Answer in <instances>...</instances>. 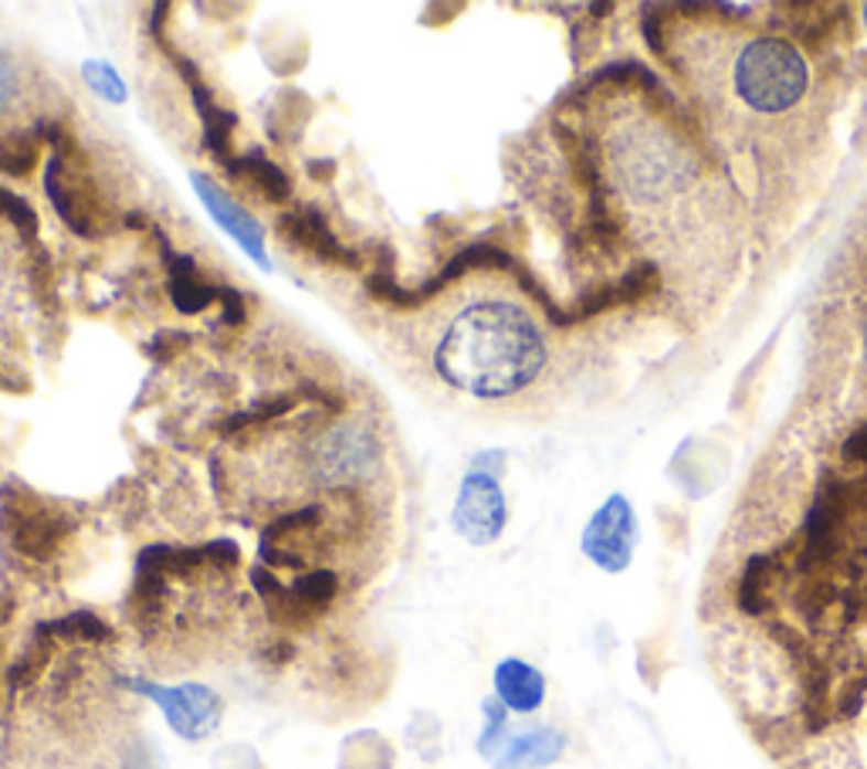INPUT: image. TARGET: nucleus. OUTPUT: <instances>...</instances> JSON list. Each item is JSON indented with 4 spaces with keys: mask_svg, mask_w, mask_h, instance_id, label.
Segmentation results:
<instances>
[{
    "mask_svg": "<svg viewBox=\"0 0 867 769\" xmlns=\"http://www.w3.org/2000/svg\"><path fill=\"white\" fill-rule=\"evenodd\" d=\"M191 180H194V191H197V197L204 201V207H207V214L220 224V228L231 235L238 245H241V251L251 258V261H258L264 271L271 268V261H268V248H264V231H261V224L241 207V204H235L231 197H227L210 176H204V173H191Z\"/></svg>",
    "mask_w": 867,
    "mask_h": 769,
    "instance_id": "obj_11",
    "label": "nucleus"
},
{
    "mask_svg": "<svg viewBox=\"0 0 867 769\" xmlns=\"http://www.w3.org/2000/svg\"><path fill=\"white\" fill-rule=\"evenodd\" d=\"M579 546L589 563H597L604 573H624L633 560L637 546V516L624 495L610 499L593 512V519L583 529Z\"/></svg>",
    "mask_w": 867,
    "mask_h": 769,
    "instance_id": "obj_7",
    "label": "nucleus"
},
{
    "mask_svg": "<svg viewBox=\"0 0 867 769\" xmlns=\"http://www.w3.org/2000/svg\"><path fill=\"white\" fill-rule=\"evenodd\" d=\"M295 403H299V397H271V400H264L261 407H251V411H245V414L227 418L224 431L231 434V431H241V427H248V424H264V421H271V418L292 411Z\"/></svg>",
    "mask_w": 867,
    "mask_h": 769,
    "instance_id": "obj_20",
    "label": "nucleus"
},
{
    "mask_svg": "<svg viewBox=\"0 0 867 769\" xmlns=\"http://www.w3.org/2000/svg\"><path fill=\"white\" fill-rule=\"evenodd\" d=\"M136 692H143L147 698H153L166 722H170V729L176 736H184L191 743L210 736L217 729V722H220V698L204 689V685H176V689H160V685H147V682H129Z\"/></svg>",
    "mask_w": 867,
    "mask_h": 769,
    "instance_id": "obj_8",
    "label": "nucleus"
},
{
    "mask_svg": "<svg viewBox=\"0 0 867 769\" xmlns=\"http://www.w3.org/2000/svg\"><path fill=\"white\" fill-rule=\"evenodd\" d=\"M279 231H282V238L289 245H295L302 254L323 261V264H343V268H356L359 264V258L333 235L323 210H315L312 204L285 210L279 217Z\"/></svg>",
    "mask_w": 867,
    "mask_h": 769,
    "instance_id": "obj_10",
    "label": "nucleus"
},
{
    "mask_svg": "<svg viewBox=\"0 0 867 769\" xmlns=\"http://www.w3.org/2000/svg\"><path fill=\"white\" fill-rule=\"evenodd\" d=\"M44 194L55 204L58 217L78 238H99L109 224V207L99 197L96 180L85 173V156L75 150L72 156H48L44 166Z\"/></svg>",
    "mask_w": 867,
    "mask_h": 769,
    "instance_id": "obj_4",
    "label": "nucleus"
},
{
    "mask_svg": "<svg viewBox=\"0 0 867 769\" xmlns=\"http://www.w3.org/2000/svg\"><path fill=\"white\" fill-rule=\"evenodd\" d=\"M184 339H187V336H176V333H160V336L150 343V356H153V359H160V364H166V359H170V356H173L180 346H184Z\"/></svg>",
    "mask_w": 867,
    "mask_h": 769,
    "instance_id": "obj_23",
    "label": "nucleus"
},
{
    "mask_svg": "<svg viewBox=\"0 0 867 769\" xmlns=\"http://www.w3.org/2000/svg\"><path fill=\"white\" fill-rule=\"evenodd\" d=\"M333 160H315V163H308V173H318V176H329L333 173Z\"/></svg>",
    "mask_w": 867,
    "mask_h": 769,
    "instance_id": "obj_27",
    "label": "nucleus"
},
{
    "mask_svg": "<svg viewBox=\"0 0 867 769\" xmlns=\"http://www.w3.org/2000/svg\"><path fill=\"white\" fill-rule=\"evenodd\" d=\"M224 170H227V176H235V180H245V184H251L268 204H285V201H292V176H289L279 163H271L261 150H248V153L235 156Z\"/></svg>",
    "mask_w": 867,
    "mask_h": 769,
    "instance_id": "obj_15",
    "label": "nucleus"
},
{
    "mask_svg": "<svg viewBox=\"0 0 867 769\" xmlns=\"http://www.w3.org/2000/svg\"><path fill=\"white\" fill-rule=\"evenodd\" d=\"M220 308H224V326H245L248 308H245V295L235 285H220Z\"/></svg>",
    "mask_w": 867,
    "mask_h": 769,
    "instance_id": "obj_22",
    "label": "nucleus"
},
{
    "mask_svg": "<svg viewBox=\"0 0 867 769\" xmlns=\"http://www.w3.org/2000/svg\"><path fill=\"white\" fill-rule=\"evenodd\" d=\"M41 638H58V641H109L112 630L102 617L88 614V610H75L62 620H52V624H41L37 627Z\"/></svg>",
    "mask_w": 867,
    "mask_h": 769,
    "instance_id": "obj_17",
    "label": "nucleus"
},
{
    "mask_svg": "<svg viewBox=\"0 0 867 769\" xmlns=\"http://www.w3.org/2000/svg\"><path fill=\"white\" fill-rule=\"evenodd\" d=\"M14 88H18V78H14V65L11 58L0 52V109H4L14 96Z\"/></svg>",
    "mask_w": 867,
    "mask_h": 769,
    "instance_id": "obj_24",
    "label": "nucleus"
},
{
    "mask_svg": "<svg viewBox=\"0 0 867 769\" xmlns=\"http://www.w3.org/2000/svg\"><path fill=\"white\" fill-rule=\"evenodd\" d=\"M0 526L11 535L14 550L28 560H52L72 529L65 512L41 502L21 481H8L0 488Z\"/></svg>",
    "mask_w": 867,
    "mask_h": 769,
    "instance_id": "obj_3",
    "label": "nucleus"
},
{
    "mask_svg": "<svg viewBox=\"0 0 867 769\" xmlns=\"http://www.w3.org/2000/svg\"><path fill=\"white\" fill-rule=\"evenodd\" d=\"M41 160L37 132L28 129H0V173L4 176H31Z\"/></svg>",
    "mask_w": 867,
    "mask_h": 769,
    "instance_id": "obj_16",
    "label": "nucleus"
},
{
    "mask_svg": "<svg viewBox=\"0 0 867 769\" xmlns=\"http://www.w3.org/2000/svg\"><path fill=\"white\" fill-rule=\"evenodd\" d=\"M292 594L315 614H323L336 594H339V576L333 570H312V573H302L295 583H292Z\"/></svg>",
    "mask_w": 867,
    "mask_h": 769,
    "instance_id": "obj_18",
    "label": "nucleus"
},
{
    "mask_svg": "<svg viewBox=\"0 0 867 769\" xmlns=\"http://www.w3.org/2000/svg\"><path fill=\"white\" fill-rule=\"evenodd\" d=\"M82 78H85V85L93 88L99 99H106V102H112V106L126 102V96H129L122 75H119L109 62H85V65H82Z\"/></svg>",
    "mask_w": 867,
    "mask_h": 769,
    "instance_id": "obj_19",
    "label": "nucleus"
},
{
    "mask_svg": "<svg viewBox=\"0 0 867 769\" xmlns=\"http://www.w3.org/2000/svg\"><path fill=\"white\" fill-rule=\"evenodd\" d=\"M495 695L512 712H535L545 698V678L529 661L506 658L495 668Z\"/></svg>",
    "mask_w": 867,
    "mask_h": 769,
    "instance_id": "obj_14",
    "label": "nucleus"
},
{
    "mask_svg": "<svg viewBox=\"0 0 867 769\" xmlns=\"http://www.w3.org/2000/svg\"><path fill=\"white\" fill-rule=\"evenodd\" d=\"M0 217H8L24 238L37 235V214H34V207H31L21 194H14V191H8V187H0Z\"/></svg>",
    "mask_w": 867,
    "mask_h": 769,
    "instance_id": "obj_21",
    "label": "nucleus"
},
{
    "mask_svg": "<svg viewBox=\"0 0 867 769\" xmlns=\"http://www.w3.org/2000/svg\"><path fill=\"white\" fill-rule=\"evenodd\" d=\"M308 468H312L318 485L362 481L380 468V441L367 424H359V421L336 424L312 444Z\"/></svg>",
    "mask_w": 867,
    "mask_h": 769,
    "instance_id": "obj_5",
    "label": "nucleus"
},
{
    "mask_svg": "<svg viewBox=\"0 0 867 769\" xmlns=\"http://www.w3.org/2000/svg\"><path fill=\"white\" fill-rule=\"evenodd\" d=\"M563 749H566V736L560 729L542 726L522 736H506L498 743L491 762L495 769H542V766L556 762Z\"/></svg>",
    "mask_w": 867,
    "mask_h": 769,
    "instance_id": "obj_13",
    "label": "nucleus"
},
{
    "mask_svg": "<svg viewBox=\"0 0 867 769\" xmlns=\"http://www.w3.org/2000/svg\"><path fill=\"white\" fill-rule=\"evenodd\" d=\"M736 93L756 112H787L806 93V62L783 37H756L736 58Z\"/></svg>",
    "mask_w": 867,
    "mask_h": 769,
    "instance_id": "obj_2",
    "label": "nucleus"
},
{
    "mask_svg": "<svg viewBox=\"0 0 867 769\" xmlns=\"http://www.w3.org/2000/svg\"><path fill=\"white\" fill-rule=\"evenodd\" d=\"M163 48H166V55L173 58V65L180 68V78L191 85L194 106H197L201 122H204V147H207V153H210L220 166H227V163L235 160V153H231V136H235L238 116H235L231 109H224V106L210 96V88L204 85V78H201V72H197V65H194L191 58L173 52L166 41H163Z\"/></svg>",
    "mask_w": 867,
    "mask_h": 769,
    "instance_id": "obj_9",
    "label": "nucleus"
},
{
    "mask_svg": "<svg viewBox=\"0 0 867 769\" xmlns=\"http://www.w3.org/2000/svg\"><path fill=\"white\" fill-rule=\"evenodd\" d=\"M150 231L160 245V254L166 261V271H170V282H166V292H170V302L176 305V312L184 315H197L204 312L207 305L220 302V285H210L207 279H201L197 271V261L191 254H180L173 251L170 238L163 235L160 224H150Z\"/></svg>",
    "mask_w": 867,
    "mask_h": 769,
    "instance_id": "obj_12",
    "label": "nucleus"
},
{
    "mask_svg": "<svg viewBox=\"0 0 867 769\" xmlns=\"http://www.w3.org/2000/svg\"><path fill=\"white\" fill-rule=\"evenodd\" d=\"M844 455H847L850 462H860V465H867V427H860L857 434H850V437H847V444H844Z\"/></svg>",
    "mask_w": 867,
    "mask_h": 769,
    "instance_id": "obj_26",
    "label": "nucleus"
},
{
    "mask_svg": "<svg viewBox=\"0 0 867 769\" xmlns=\"http://www.w3.org/2000/svg\"><path fill=\"white\" fill-rule=\"evenodd\" d=\"M451 522H454V532L468 539L472 546H488V542H495L509 522L506 491H501L498 478L472 468L462 478V491H458V502H454Z\"/></svg>",
    "mask_w": 867,
    "mask_h": 769,
    "instance_id": "obj_6",
    "label": "nucleus"
},
{
    "mask_svg": "<svg viewBox=\"0 0 867 769\" xmlns=\"http://www.w3.org/2000/svg\"><path fill=\"white\" fill-rule=\"evenodd\" d=\"M472 468L475 472H488V475L498 478V472L506 468V455H501V451H481V455L472 462Z\"/></svg>",
    "mask_w": 867,
    "mask_h": 769,
    "instance_id": "obj_25",
    "label": "nucleus"
},
{
    "mask_svg": "<svg viewBox=\"0 0 867 769\" xmlns=\"http://www.w3.org/2000/svg\"><path fill=\"white\" fill-rule=\"evenodd\" d=\"M545 339L535 319L501 299H481L462 308L434 343L437 377L478 400H501L539 380Z\"/></svg>",
    "mask_w": 867,
    "mask_h": 769,
    "instance_id": "obj_1",
    "label": "nucleus"
}]
</instances>
